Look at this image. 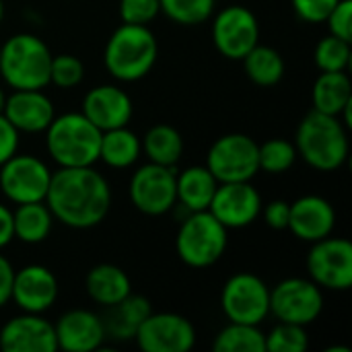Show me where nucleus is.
I'll return each mask as SVG.
<instances>
[{"label":"nucleus","mask_w":352,"mask_h":352,"mask_svg":"<svg viewBox=\"0 0 352 352\" xmlns=\"http://www.w3.org/2000/svg\"><path fill=\"white\" fill-rule=\"evenodd\" d=\"M43 202L58 223L70 229H91L105 221L111 208V188L93 167H60L52 173Z\"/></svg>","instance_id":"f257e3e1"},{"label":"nucleus","mask_w":352,"mask_h":352,"mask_svg":"<svg viewBox=\"0 0 352 352\" xmlns=\"http://www.w3.org/2000/svg\"><path fill=\"white\" fill-rule=\"evenodd\" d=\"M295 148L309 167L318 171H336L351 155L349 128L338 116H328L314 109L297 128Z\"/></svg>","instance_id":"f03ea898"},{"label":"nucleus","mask_w":352,"mask_h":352,"mask_svg":"<svg viewBox=\"0 0 352 352\" xmlns=\"http://www.w3.org/2000/svg\"><path fill=\"white\" fill-rule=\"evenodd\" d=\"M159 43L148 25L122 23L107 39L103 62L107 72L120 82L144 78L157 64Z\"/></svg>","instance_id":"7ed1b4c3"},{"label":"nucleus","mask_w":352,"mask_h":352,"mask_svg":"<svg viewBox=\"0 0 352 352\" xmlns=\"http://www.w3.org/2000/svg\"><path fill=\"white\" fill-rule=\"evenodd\" d=\"M101 134L82 111H68L45 128V148L58 167H93L99 161Z\"/></svg>","instance_id":"20e7f679"},{"label":"nucleus","mask_w":352,"mask_h":352,"mask_svg":"<svg viewBox=\"0 0 352 352\" xmlns=\"http://www.w3.org/2000/svg\"><path fill=\"white\" fill-rule=\"evenodd\" d=\"M52 52L33 33H16L0 45V76L12 91L45 89L50 85Z\"/></svg>","instance_id":"39448f33"},{"label":"nucleus","mask_w":352,"mask_h":352,"mask_svg":"<svg viewBox=\"0 0 352 352\" xmlns=\"http://www.w3.org/2000/svg\"><path fill=\"white\" fill-rule=\"evenodd\" d=\"M227 241V229L208 210H198L179 225L175 250L186 266L208 268L225 256Z\"/></svg>","instance_id":"423d86ee"},{"label":"nucleus","mask_w":352,"mask_h":352,"mask_svg":"<svg viewBox=\"0 0 352 352\" xmlns=\"http://www.w3.org/2000/svg\"><path fill=\"white\" fill-rule=\"evenodd\" d=\"M206 167L219 184L252 182L260 171L258 142L248 134H225L208 148Z\"/></svg>","instance_id":"0eeeda50"},{"label":"nucleus","mask_w":352,"mask_h":352,"mask_svg":"<svg viewBox=\"0 0 352 352\" xmlns=\"http://www.w3.org/2000/svg\"><path fill=\"white\" fill-rule=\"evenodd\" d=\"M324 311V293L311 278L291 276L270 289V316L285 324L309 326Z\"/></svg>","instance_id":"6e6552de"},{"label":"nucleus","mask_w":352,"mask_h":352,"mask_svg":"<svg viewBox=\"0 0 352 352\" xmlns=\"http://www.w3.org/2000/svg\"><path fill=\"white\" fill-rule=\"evenodd\" d=\"M221 307L229 322L260 326L270 316V289L252 274H233L221 291Z\"/></svg>","instance_id":"1a4fd4ad"},{"label":"nucleus","mask_w":352,"mask_h":352,"mask_svg":"<svg viewBox=\"0 0 352 352\" xmlns=\"http://www.w3.org/2000/svg\"><path fill=\"white\" fill-rule=\"evenodd\" d=\"M52 173L39 157L14 153L0 165V192L12 204L43 202Z\"/></svg>","instance_id":"9d476101"},{"label":"nucleus","mask_w":352,"mask_h":352,"mask_svg":"<svg viewBox=\"0 0 352 352\" xmlns=\"http://www.w3.org/2000/svg\"><path fill=\"white\" fill-rule=\"evenodd\" d=\"M128 196L132 206L146 217L167 214L177 204L175 169L148 161L132 173Z\"/></svg>","instance_id":"9b49d317"},{"label":"nucleus","mask_w":352,"mask_h":352,"mask_svg":"<svg viewBox=\"0 0 352 352\" xmlns=\"http://www.w3.org/2000/svg\"><path fill=\"white\" fill-rule=\"evenodd\" d=\"M309 278L328 291H349L352 287V243L344 237H324L311 243L307 254Z\"/></svg>","instance_id":"f8f14e48"},{"label":"nucleus","mask_w":352,"mask_h":352,"mask_svg":"<svg viewBox=\"0 0 352 352\" xmlns=\"http://www.w3.org/2000/svg\"><path fill=\"white\" fill-rule=\"evenodd\" d=\"M214 47L227 60H241L260 43L258 16L241 4H233L217 12L210 29Z\"/></svg>","instance_id":"ddd939ff"},{"label":"nucleus","mask_w":352,"mask_h":352,"mask_svg":"<svg viewBox=\"0 0 352 352\" xmlns=\"http://www.w3.org/2000/svg\"><path fill=\"white\" fill-rule=\"evenodd\" d=\"M144 352H188L196 346V330L192 322L179 314H151L134 336Z\"/></svg>","instance_id":"4468645a"},{"label":"nucleus","mask_w":352,"mask_h":352,"mask_svg":"<svg viewBox=\"0 0 352 352\" xmlns=\"http://www.w3.org/2000/svg\"><path fill=\"white\" fill-rule=\"evenodd\" d=\"M208 212L229 231L245 229L262 212V196L252 186V182H233L219 184Z\"/></svg>","instance_id":"2eb2a0df"},{"label":"nucleus","mask_w":352,"mask_h":352,"mask_svg":"<svg viewBox=\"0 0 352 352\" xmlns=\"http://www.w3.org/2000/svg\"><path fill=\"white\" fill-rule=\"evenodd\" d=\"M58 299V280L56 274L41 266L29 264L21 270H14L10 301L25 314H45Z\"/></svg>","instance_id":"dca6fc26"},{"label":"nucleus","mask_w":352,"mask_h":352,"mask_svg":"<svg viewBox=\"0 0 352 352\" xmlns=\"http://www.w3.org/2000/svg\"><path fill=\"white\" fill-rule=\"evenodd\" d=\"M0 351L2 352H56L54 324L41 318V314H25L8 320L0 326Z\"/></svg>","instance_id":"f3484780"},{"label":"nucleus","mask_w":352,"mask_h":352,"mask_svg":"<svg viewBox=\"0 0 352 352\" xmlns=\"http://www.w3.org/2000/svg\"><path fill=\"white\" fill-rule=\"evenodd\" d=\"M58 351L93 352L99 351L107 338L103 318L89 309H70L54 324Z\"/></svg>","instance_id":"a211bd4d"},{"label":"nucleus","mask_w":352,"mask_h":352,"mask_svg":"<svg viewBox=\"0 0 352 352\" xmlns=\"http://www.w3.org/2000/svg\"><path fill=\"white\" fill-rule=\"evenodd\" d=\"M80 111L93 122L101 132L128 126L134 113L130 95L118 85H99L93 87L85 99Z\"/></svg>","instance_id":"6ab92c4d"},{"label":"nucleus","mask_w":352,"mask_h":352,"mask_svg":"<svg viewBox=\"0 0 352 352\" xmlns=\"http://www.w3.org/2000/svg\"><path fill=\"white\" fill-rule=\"evenodd\" d=\"M336 227V210L334 206L316 194H307L291 202V214H289V231L299 241H320L334 233Z\"/></svg>","instance_id":"aec40b11"},{"label":"nucleus","mask_w":352,"mask_h":352,"mask_svg":"<svg viewBox=\"0 0 352 352\" xmlns=\"http://www.w3.org/2000/svg\"><path fill=\"white\" fill-rule=\"evenodd\" d=\"M2 116L25 134L45 132V128L56 118V109L52 99L43 93V89H23L6 95Z\"/></svg>","instance_id":"412c9836"},{"label":"nucleus","mask_w":352,"mask_h":352,"mask_svg":"<svg viewBox=\"0 0 352 352\" xmlns=\"http://www.w3.org/2000/svg\"><path fill=\"white\" fill-rule=\"evenodd\" d=\"M217 188L219 182L206 165H192L175 173V198L190 212L208 210Z\"/></svg>","instance_id":"4be33fe9"},{"label":"nucleus","mask_w":352,"mask_h":352,"mask_svg":"<svg viewBox=\"0 0 352 352\" xmlns=\"http://www.w3.org/2000/svg\"><path fill=\"white\" fill-rule=\"evenodd\" d=\"M87 295L103 307H111L132 293L130 276L116 264H97L85 278Z\"/></svg>","instance_id":"5701e85b"},{"label":"nucleus","mask_w":352,"mask_h":352,"mask_svg":"<svg viewBox=\"0 0 352 352\" xmlns=\"http://www.w3.org/2000/svg\"><path fill=\"white\" fill-rule=\"evenodd\" d=\"M109 314L103 320L105 324V332L107 338L113 340H134L140 324L153 314L151 301L142 295H128L126 299H122L120 303L107 307Z\"/></svg>","instance_id":"b1692460"},{"label":"nucleus","mask_w":352,"mask_h":352,"mask_svg":"<svg viewBox=\"0 0 352 352\" xmlns=\"http://www.w3.org/2000/svg\"><path fill=\"white\" fill-rule=\"evenodd\" d=\"M54 214L45 202L16 204L12 210V233L23 243H41L47 239L54 227Z\"/></svg>","instance_id":"393cba45"},{"label":"nucleus","mask_w":352,"mask_h":352,"mask_svg":"<svg viewBox=\"0 0 352 352\" xmlns=\"http://www.w3.org/2000/svg\"><path fill=\"white\" fill-rule=\"evenodd\" d=\"M352 101V82L346 72H322L311 89V103L316 111L340 116Z\"/></svg>","instance_id":"a878e982"},{"label":"nucleus","mask_w":352,"mask_h":352,"mask_svg":"<svg viewBox=\"0 0 352 352\" xmlns=\"http://www.w3.org/2000/svg\"><path fill=\"white\" fill-rule=\"evenodd\" d=\"M142 155L140 138L128 128H113L101 134L99 146V161H103L111 169H128L136 165L138 157Z\"/></svg>","instance_id":"bb28decb"},{"label":"nucleus","mask_w":352,"mask_h":352,"mask_svg":"<svg viewBox=\"0 0 352 352\" xmlns=\"http://www.w3.org/2000/svg\"><path fill=\"white\" fill-rule=\"evenodd\" d=\"M140 146L151 163L165 167H175L184 155V138L169 124H157L148 128L140 138Z\"/></svg>","instance_id":"cd10ccee"},{"label":"nucleus","mask_w":352,"mask_h":352,"mask_svg":"<svg viewBox=\"0 0 352 352\" xmlns=\"http://www.w3.org/2000/svg\"><path fill=\"white\" fill-rule=\"evenodd\" d=\"M243 70L258 87H274L285 76V58L270 45H256L243 58Z\"/></svg>","instance_id":"c85d7f7f"},{"label":"nucleus","mask_w":352,"mask_h":352,"mask_svg":"<svg viewBox=\"0 0 352 352\" xmlns=\"http://www.w3.org/2000/svg\"><path fill=\"white\" fill-rule=\"evenodd\" d=\"M214 352H266L264 332L260 326L229 322L212 342Z\"/></svg>","instance_id":"c756f323"},{"label":"nucleus","mask_w":352,"mask_h":352,"mask_svg":"<svg viewBox=\"0 0 352 352\" xmlns=\"http://www.w3.org/2000/svg\"><path fill=\"white\" fill-rule=\"evenodd\" d=\"M297 157L299 155L295 142H289L285 138H270L258 144V167L260 171H266L270 175L287 173L295 165Z\"/></svg>","instance_id":"7c9ffc66"},{"label":"nucleus","mask_w":352,"mask_h":352,"mask_svg":"<svg viewBox=\"0 0 352 352\" xmlns=\"http://www.w3.org/2000/svg\"><path fill=\"white\" fill-rule=\"evenodd\" d=\"M351 58V41H344L332 33L322 37L314 52V62L322 72H346Z\"/></svg>","instance_id":"2f4dec72"},{"label":"nucleus","mask_w":352,"mask_h":352,"mask_svg":"<svg viewBox=\"0 0 352 352\" xmlns=\"http://www.w3.org/2000/svg\"><path fill=\"white\" fill-rule=\"evenodd\" d=\"M217 0H159L161 12L177 25L194 27L208 21Z\"/></svg>","instance_id":"473e14b6"},{"label":"nucleus","mask_w":352,"mask_h":352,"mask_svg":"<svg viewBox=\"0 0 352 352\" xmlns=\"http://www.w3.org/2000/svg\"><path fill=\"white\" fill-rule=\"evenodd\" d=\"M266 352H305L309 349V336L305 326L278 322L268 334H264Z\"/></svg>","instance_id":"72a5a7b5"},{"label":"nucleus","mask_w":352,"mask_h":352,"mask_svg":"<svg viewBox=\"0 0 352 352\" xmlns=\"http://www.w3.org/2000/svg\"><path fill=\"white\" fill-rule=\"evenodd\" d=\"M82 78H85V66L76 56H72V54L52 56L50 85H56L60 89H72V87L80 85Z\"/></svg>","instance_id":"f704fd0d"},{"label":"nucleus","mask_w":352,"mask_h":352,"mask_svg":"<svg viewBox=\"0 0 352 352\" xmlns=\"http://www.w3.org/2000/svg\"><path fill=\"white\" fill-rule=\"evenodd\" d=\"M161 14L159 0H120L122 23L128 25H148Z\"/></svg>","instance_id":"c9c22d12"},{"label":"nucleus","mask_w":352,"mask_h":352,"mask_svg":"<svg viewBox=\"0 0 352 352\" xmlns=\"http://www.w3.org/2000/svg\"><path fill=\"white\" fill-rule=\"evenodd\" d=\"M328 31L344 41H352V0H338L326 16Z\"/></svg>","instance_id":"e433bc0d"},{"label":"nucleus","mask_w":352,"mask_h":352,"mask_svg":"<svg viewBox=\"0 0 352 352\" xmlns=\"http://www.w3.org/2000/svg\"><path fill=\"white\" fill-rule=\"evenodd\" d=\"M297 16L305 23H324L338 0H291Z\"/></svg>","instance_id":"4c0bfd02"},{"label":"nucleus","mask_w":352,"mask_h":352,"mask_svg":"<svg viewBox=\"0 0 352 352\" xmlns=\"http://www.w3.org/2000/svg\"><path fill=\"white\" fill-rule=\"evenodd\" d=\"M264 223L274 229V231H285L289 227V214H291V204L285 200H272L270 204H262V212Z\"/></svg>","instance_id":"58836bf2"},{"label":"nucleus","mask_w":352,"mask_h":352,"mask_svg":"<svg viewBox=\"0 0 352 352\" xmlns=\"http://www.w3.org/2000/svg\"><path fill=\"white\" fill-rule=\"evenodd\" d=\"M19 130L0 113V165L19 153Z\"/></svg>","instance_id":"ea45409f"},{"label":"nucleus","mask_w":352,"mask_h":352,"mask_svg":"<svg viewBox=\"0 0 352 352\" xmlns=\"http://www.w3.org/2000/svg\"><path fill=\"white\" fill-rule=\"evenodd\" d=\"M14 268L6 260V256L0 254V307L10 301V289H12Z\"/></svg>","instance_id":"a19ab883"},{"label":"nucleus","mask_w":352,"mask_h":352,"mask_svg":"<svg viewBox=\"0 0 352 352\" xmlns=\"http://www.w3.org/2000/svg\"><path fill=\"white\" fill-rule=\"evenodd\" d=\"M14 239L12 233V210L0 202V250H4Z\"/></svg>","instance_id":"79ce46f5"},{"label":"nucleus","mask_w":352,"mask_h":352,"mask_svg":"<svg viewBox=\"0 0 352 352\" xmlns=\"http://www.w3.org/2000/svg\"><path fill=\"white\" fill-rule=\"evenodd\" d=\"M4 103H6V93H4V89L0 87V113L4 111Z\"/></svg>","instance_id":"37998d69"},{"label":"nucleus","mask_w":352,"mask_h":352,"mask_svg":"<svg viewBox=\"0 0 352 352\" xmlns=\"http://www.w3.org/2000/svg\"><path fill=\"white\" fill-rule=\"evenodd\" d=\"M326 352H351L349 346H332V349H328Z\"/></svg>","instance_id":"c03bdc74"},{"label":"nucleus","mask_w":352,"mask_h":352,"mask_svg":"<svg viewBox=\"0 0 352 352\" xmlns=\"http://www.w3.org/2000/svg\"><path fill=\"white\" fill-rule=\"evenodd\" d=\"M4 21V2L0 0V23Z\"/></svg>","instance_id":"a18cd8bd"}]
</instances>
